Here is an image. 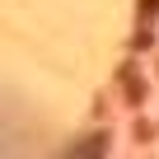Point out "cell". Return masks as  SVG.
<instances>
[{
  "label": "cell",
  "instance_id": "obj_1",
  "mask_svg": "<svg viewBox=\"0 0 159 159\" xmlns=\"http://www.w3.org/2000/svg\"><path fill=\"white\" fill-rule=\"evenodd\" d=\"M117 84L126 89V98H131V103H145V80L136 75V61H126V66H117Z\"/></svg>",
  "mask_w": 159,
  "mask_h": 159
},
{
  "label": "cell",
  "instance_id": "obj_2",
  "mask_svg": "<svg viewBox=\"0 0 159 159\" xmlns=\"http://www.w3.org/2000/svg\"><path fill=\"white\" fill-rule=\"evenodd\" d=\"M145 47H154V19H140V28L131 33V52H145Z\"/></svg>",
  "mask_w": 159,
  "mask_h": 159
},
{
  "label": "cell",
  "instance_id": "obj_3",
  "mask_svg": "<svg viewBox=\"0 0 159 159\" xmlns=\"http://www.w3.org/2000/svg\"><path fill=\"white\" fill-rule=\"evenodd\" d=\"M103 150H108V136H84L80 145H70L66 154H103Z\"/></svg>",
  "mask_w": 159,
  "mask_h": 159
},
{
  "label": "cell",
  "instance_id": "obj_4",
  "mask_svg": "<svg viewBox=\"0 0 159 159\" xmlns=\"http://www.w3.org/2000/svg\"><path fill=\"white\" fill-rule=\"evenodd\" d=\"M159 14V0H140V19H154Z\"/></svg>",
  "mask_w": 159,
  "mask_h": 159
}]
</instances>
